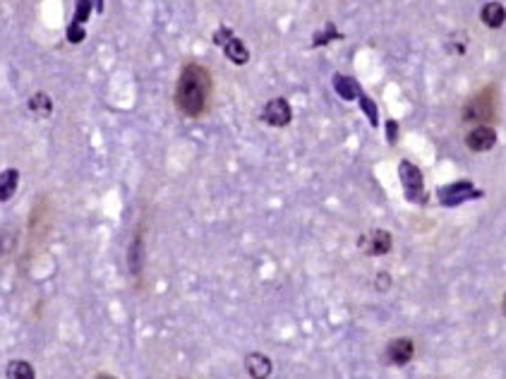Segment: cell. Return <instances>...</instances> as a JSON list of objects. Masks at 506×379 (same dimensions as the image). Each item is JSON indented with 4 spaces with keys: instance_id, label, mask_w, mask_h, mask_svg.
<instances>
[{
    "instance_id": "obj_14",
    "label": "cell",
    "mask_w": 506,
    "mask_h": 379,
    "mask_svg": "<svg viewBox=\"0 0 506 379\" xmlns=\"http://www.w3.org/2000/svg\"><path fill=\"white\" fill-rule=\"evenodd\" d=\"M17 185H19V171L8 168V171L0 173V202L12 199V194L17 192Z\"/></svg>"
},
{
    "instance_id": "obj_21",
    "label": "cell",
    "mask_w": 506,
    "mask_h": 379,
    "mask_svg": "<svg viewBox=\"0 0 506 379\" xmlns=\"http://www.w3.org/2000/svg\"><path fill=\"white\" fill-rule=\"evenodd\" d=\"M502 310H504V317H506V293H504V300H502Z\"/></svg>"
},
{
    "instance_id": "obj_10",
    "label": "cell",
    "mask_w": 506,
    "mask_h": 379,
    "mask_svg": "<svg viewBox=\"0 0 506 379\" xmlns=\"http://www.w3.org/2000/svg\"><path fill=\"white\" fill-rule=\"evenodd\" d=\"M480 19H482L485 27L502 29L504 22H506V8H504L502 3H497V0H492V3H485V8L480 10Z\"/></svg>"
},
{
    "instance_id": "obj_5",
    "label": "cell",
    "mask_w": 506,
    "mask_h": 379,
    "mask_svg": "<svg viewBox=\"0 0 506 379\" xmlns=\"http://www.w3.org/2000/svg\"><path fill=\"white\" fill-rule=\"evenodd\" d=\"M94 5H96V10L101 12L103 10V0H80L77 3V12H75V17H72V22H70V27H68V41L70 43H80L82 38H84V22L89 19L91 15V10H94Z\"/></svg>"
},
{
    "instance_id": "obj_20",
    "label": "cell",
    "mask_w": 506,
    "mask_h": 379,
    "mask_svg": "<svg viewBox=\"0 0 506 379\" xmlns=\"http://www.w3.org/2000/svg\"><path fill=\"white\" fill-rule=\"evenodd\" d=\"M396 137H398V123L389 120L386 123V140H389V145H396Z\"/></svg>"
},
{
    "instance_id": "obj_13",
    "label": "cell",
    "mask_w": 506,
    "mask_h": 379,
    "mask_svg": "<svg viewBox=\"0 0 506 379\" xmlns=\"http://www.w3.org/2000/svg\"><path fill=\"white\" fill-rule=\"evenodd\" d=\"M334 89H336V94L344 101H353V99H358V96L363 94L360 87H358V82L351 80V77H346V75H334Z\"/></svg>"
},
{
    "instance_id": "obj_2",
    "label": "cell",
    "mask_w": 506,
    "mask_h": 379,
    "mask_svg": "<svg viewBox=\"0 0 506 379\" xmlns=\"http://www.w3.org/2000/svg\"><path fill=\"white\" fill-rule=\"evenodd\" d=\"M495 115H497L495 87H485L482 91H477L463 108L465 123H490L495 120Z\"/></svg>"
},
{
    "instance_id": "obj_7",
    "label": "cell",
    "mask_w": 506,
    "mask_h": 379,
    "mask_svg": "<svg viewBox=\"0 0 506 379\" xmlns=\"http://www.w3.org/2000/svg\"><path fill=\"white\" fill-rule=\"evenodd\" d=\"M465 145H468L470 152L485 154L490 149H495L497 145V130L487 125V123H477V128H473L468 137H465Z\"/></svg>"
},
{
    "instance_id": "obj_19",
    "label": "cell",
    "mask_w": 506,
    "mask_h": 379,
    "mask_svg": "<svg viewBox=\"0 0 506 379\" xmlns=\"http://www.w3.org/2000/svg\"><path fill=\"white\" fill-rule=\"evenodd\" d=\"M341 34L336 29H334V24H326V31H321V34H314V46H324L326 41H331V38H339Z\"/></svg>"
},
{
    "instance_id": "obj_8",
    "label": "cell",
    "mask_w": 506,
    "mask_h": 379,
    "mask_svg": "<svg viewBox=\"0 0 506 379\" xmlns=\"http://www.w3.org/2000/svg\"><path fill=\"white\" fill-rule=\"evenodd\" d=\"M262 120L272 128H286L288 123L293 120V110H291V103L286 99H272L262 110Z\"/></svg>"
},
{
    "instance_id": "obj_15",
    "label": "cell",
    "mask_w": 506,
    "mask_h": 379,
    "mask_svg": "<svg viewBox=\"0 0 506 379\" xmlns=\"http://www.w3.org/2000/svg\"><path fill=\"white\" fill-rule=\"evenodd\" d=\"M128 264H130V271L135 274V276H140L142 271V264H144V243L142 238L137 235L133 240V245H130V257H128Z\"/></svg>"
},
{
    "instance_id": "obj_4",
    "label": "cell",
    "mask_w": 506,
    "mask_h": 379,
    "mask_svg": "<svg viewBox=\"0 0 506 379\" xmlns=\"http://www.w3.org/2000/svg\"><path fill=\"white\" fill-rule=\"evenodd\" d=\"M482 194H485L482 190H477L470 180H456V182H449V185L439 187L437 197L444 207H458V204H463V202L480 199Z\"/></svg>"
},
{
    "instance_id": "obj_18",
    "label": "cell",
    "mask_w": 506,
    "mask_h": 379,
    "mask_svg": "<svg viewBox=\"0 0 506 379\" xmlns=\"http://www.w3.org/2000/svg\"><path fill=\"white\" fill-rule=\"evenodd\" d=\"M358 103H360V108L365 110V115H367V120H370V125L377 128V125H379V110H377V106H374V101L370 99V96L360 94V96H358Z\"/></svg>"
},
{
    "instance_id": "obj_3",
    "label": "cell",
    "mask_w": 506,
    "mask_h": 379,
    "mask_svg": "<svg viewBox=\"0 0 506 379\" xmlns=\"http://www.w3.org/2000/svg\"><path fill=\"white\" fill-rule=\"evenodd\" d=\"M398 178H401V185H403V194L408 202H415V204H423L427 192H425V178H423V171L411 161H401L398 166Z\"/></svg>"
},
{
    "instance_id": "obj_17",
    "label": "cell",
    "mask_w": 506,
    "mask_h": 379,
    "mask_svg": "<svg viewBox=\"0 0 506 379\" xmlns=\"http://www.w3.org/2000/svg\"><path fill=\"white\" fill-rule=\"evenodd\" d=\"M29 108H31V113H36V115H48L51 110H53V103H51V99L46 94H34L29 99Z\"/></svg>"
},
{
    "instance_id": "obj_12",
    "label": "cell",
    "mask_w": 506,
    "mask_h": 379,
    "mask_svg": "<svg viewBox=\"0 0 506 379\" xmlns=\"http://www.w3.org/2000/svg\"><path fill=\"white\" fill-rule=\"evenodd\" d=\"M245 368L249 372V377H269L272 375V360L264 355V353H249L245 358Z\"/></svg>"
},
{
    "instance_id": "obj_6",
    "label": "cell",
    "mask_w": 506,
    "mask_h": 379,
    "mask_svg": "<svg viewBox=\"0 0 506 379\" xmlns=\"http://www.w3.org/2000/svg\"><path fill=\"white\" fill-rule=\"evenodd\" d=\"M214 41L223 46V51H226V56L231 58V61L235 65H245L249 61V51H247V46L240 41V38H235L233 36V31L231 29H219L216 31V36H214Z\"/></svg>"
},
{
    "instance_id": "obj_9",
    "label": "cell",
    "mask_w": 506,
    "mask_h": 379,
    "mask_svg": "<svg viewBox=\"0 0 506 379\" xmlns=\"http://www.w3.org/2000/svg\"><path fill=\"white\" fill-rule=\"evenodd\" d=\"M413 353H415V343L411 338L401 336L386 346V360L391 365H408L413 360Z\"/></svg>"
},
{
    "instance_id": "obj_1",
    "label": "cell",
    "mask_w": 506,
    "mask_h": 379,
    "mask_svg": "<svg viewBox=\"0 0 506 379\" xmlns=\"http://www.w3.org/2000/svg\"><path fill=\"white\" fill-rule=\"evenodd\" d=\"M209 94H212V77L202 65L190 63L182 68L178 89H175V106L182 115L200 118L207 110Z\"/></svg>"
},
{
    "instance_id": "obj_16",
    "label": "cell",
    "mask_w": 506,
    "mask_h": 379,
    "mask_svg": "<svg viewBox=\"0 0 506 379\" xmlns=\"http://www.w3.org/2000/svg\"><path fill=\"white\" fill-rule=\"evenodd\" d=\"M10 379H34V368L27 360H12L5 370Z\"/></svg>"
},
{
    "instance_id": "obj_11",
    "label": "cell",
    "mask_w": 506,
    "mask_h": 379,
    "mask_svg": "<svg viewBox=\"0 0 506 379\" xmlns=\"http://www.w3.org/2000/svg\"><path fill=\"white\" fill-rule=\"evenodd\" d=\"M391 250V235L389 231H384V228H377V231H372L367 235V254H372V257H382Z\"/></svg>"
}]
</instances>
